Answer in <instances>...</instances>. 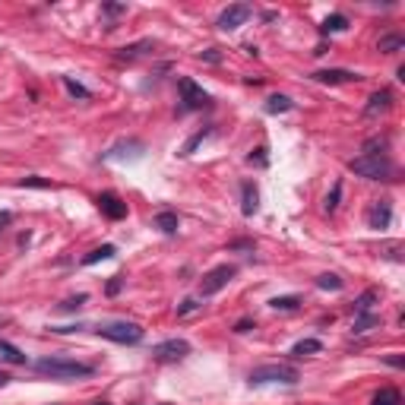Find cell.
Returning a JSON list of instances; mask_svg holds the SVG:
<instances>
[{
	"mask_svg": "<svg viewBox=\"0 0 405 405\" xmlns=\"http://www.w3.org/2000/svg\"><path fill=\"white\" fill-rule=\"evenodd\" d=\"M95 333H98L101 339H108V342H117V345H136V342H143V326L127 323V320L105 323V326H98Z\"/></svg>",
	"mask_w": 405,
	"mask_h": 405,
	"instance_id": "3",
	"label": "cell"
},
{
	"mask_svg": "<svg viewBox=\"0 0 405 405\" xmlns=\"http://www.w3.org/2000/svg\"><path fill=\"white\" fill-rule=\"evenodd\" d=\"M0 323H4V320H0Z\"/></svg>",
	"mask_w": 405,
	"mask_h": 405,
	"instance_id": "35",
	"label": "cell"
},
{
	"mask_svg": "<svg viewBox=\"0 0 405 405\" xmlns=\"http://www.w3.org/2000/svg\"><path fill=\"white\" fill-rule=\"evenodd\" d=\"M240 196H244V202H240V212H244V215H253V212H257V206H259V190H257V184H253V181H244V184H240Z\"/></svg>",
	"mask_w": 405,
	"mask_h": 405,
	"instance_id": "12",
	"label": "cell"
},
{
	"mask_svg": "<svg viewBox=\"0 0 405 405\" xmlns=\"http://www.w3.org/2000/svg\"><path fill=\"white\" fill-rule=\"evenodd\" d=\"M111 257H114V244H101L82 259V266H92V263H98V259H111Z\"/></svg>",
	"mask_w": 405,
	"mask_h": 405,
	"instance_id": "19",
	"label": "cell"
},
{
	"mask_svg": "<svg viewBox=\"0 0 405 405\" xmlns=\"http://www.w3.org/2000/svg\"><path fill=\"white\" fill-rule=\"evenodd\" d=\"M155 225L162 228L165 234H174V231H177V215H174V212H158V215H155Z\"/></svg>",
	"mask_w": 405,
	"mask_h": 405,
	"instance_id": "24",
	"label": "cell"
},
{
	"mask_svg": "<svg viewBox=\"0 0 405 405\" xmlns=\"http://www.w3.org/2000/svg\"><path fill=\"white\" fill-rule=\"evenodd\" d=\"M196 307H200V304H196V301H193V297H187V301H184V304H181V307H177V314H181V316H184V314H193V310H196Z\"/></svg>",
	"mask_w": 405,
	"mask_h": 405,
	"instance_id": "29",
	"label": "cell"
},
{
	"mask_svg": "<svg viewBox=\"0 0 405 405\" xmlns=\"http://www.w3.org/2000/svg\"><path fill=\"white\" fill-rule=\"evenodd\" d=\"M95 405H108V402H95Z\"/></svg>",
	"mask_w": 405,
	"mask_h": 405,
	"instance_id": "34",
	"label": "cell"
},
{
	"mask_svg": "<svg viewBox=\"0 0 405 405\" xmlns=\"http://www.w3.org/2000/svg\"><path fill=\"white\" fill-rule=\"evenodd\" d=\"M371 405H402V396H399V390H392V386H383V390L371 399Z\"/></svg>",
	"mask_w": 405,
	"mask_h": 405,
	"instance_id": "15",
	"label": "cell"
},
{
	"mask_svg": "<svg viewBox=\"0 0 405 405\" xmlns=\"http://www.w3.org/2000/svg\"><path fill=\"white\" fill-rule=\"evenodd\" d=\"M316 288H323V291H342V278L335 276V272H323V276L316 278Z\"/></svg>",
	"mask_w": 405,
	"mask_h": 405,
	"instance_id": "21",
	"label": "cell"
},
{
	"mask_svg": "<svg viewBox=\"0 0 405 405\" xmlns=\"http://www.w3.org/2000/svg\"><path fill=\"white\" fill-rule=\"evenodd\" d=\"M177 92H181V101L187 111H196V108L209 105V92L202 86H196L190 76H184V79H177Z\"/></svg>",
	"mask_w": 405,
	"mask_h": 405,
	"instance_id": "6",
	"label": "cell"
},
{
	"mask_svg": "<svg viewBox=\"0 0 405 405\" xmlns=\"http://www.w3.org/2000/svg\"><path fill=\"white\" fill-rule=\"evenodd\" d=\"M98 209L108 215V219H114V221H120L127 215V202H120L117 193H101L98 196Z\"/></svg>",
	"mask_w": 405,
	"mask_h": 405,
	"instance_id": "10",
	"label": "cell"
},
{
	"mask_svg": "<svg viewBox=\"0 0 405 405\" xmlns=\"http://www.w3.org/2000/svg\"><path fill=\"white\" fill-rule=\"evenodd\" d=\"M373 301H377V291H364V295L354 301V314H371Z\"/></svg>",
	"mask_w": 405,
	"mask_h": 405,
	"instance_id": "25",
	"label": "cell"
},
{
	"mask_svg": "<svg viewBox=\"0 0 405 405\" xmlns=\"http://www.w3.org/2000/svg\"><path fill=\"white\" fill-rule=\"evenodd\" d=\"M314 79L316 82H352V79H358V73H352V70H320V73H314Z\"/></svg>",
	"mask_w": 405,
	"mask_h": 405,
	"instance_id": "13",
	"label": "cell"
},
{
	"mask_svg": "<svg viewBox=\"0 0 405 405\" xmlns=\"http://www.w3.org/2000/svg\"><path fill=\"white\" fill-rule=\"evenodd\" d=\"M386 364H392V367H402V358H399V354H390V358H386Z\"/></svg>",
	"mask_w": 405,
	"mask_h": 405,
	"instance_id": "31",
	"label": "cell"
},
{
	"mask_svg": "<svg viewBox=\"0 0 405 405\" xmlns=\"http://www.w3.org/2000/svg\"><path fill=\"white\" fill-rule=\"evenodd\" d=\"M6 383H10V377H6V373L0 371V386H6Z\"/></svg>",
	"mask_w": 405,
	"mask_h": 405,
	"instance_id": "33",
	"label": "cell"
},
{
	"mask_svg": "<svg viewBox=\"0 0 405 405\" xmlns=\"http://www.w3.org/2000/svg\"><path fill=\"white\" fill-rule=\"evenodd\" d=\"M380 326V316L377 314H358L354 316V333H367V329Z\"/></svg>",
	"mask_w": 405,
	"mask_h": 405,
	"instance_id": "22",
	"label": "cell"
},
{
	"mask_svg": "<svg viewBox=\"0 0 405 405\" xmlns=\"http://www.w3.org/2000/svg\"><path fill=\"white\" fill-rule=\"evenodd\" d=\"M120 285H124V282H120V276H114L111 282H108V295H117V291H120Z\"/></svg>",
	"mask_w": 405,
	"mask_h": 405,
	"instance_id": "30",
	"label": "cell"
},
{
	"mask_svg": "<svg viewBox=\"0 0 405 405\" xmlns=\"http://www.w3.org/2000/svg\"><path fill=\"white\" fill-rule=\"evenodd\" d=\"M0 361H6V364H25V352L22 348H16L13 342H6V339H0Z\"/></svg>",
	"mask_w": 405,
	"mask_h": 405,
	"instance_id": "14",
	"label": "cell"
},
{
	"mask_svg": "<svg viewBox=\"0 0 405 405\" xmlns=\"http://www.w3.org/2000/svg\"><path fill=\"white\" fill-rule=\"evenodd\" d=\"M187 354H190L187 339H168L152 348V358H158V361H181V358H187Z\"/></svg>",
	"mask_w": 405,
	"mask_h": 405,
	"instance_id": "7",
	"label": "cell"
},
{
	"mask_svg": "<svg viewBox=\"0 0 405 405\" xmlns=\"http://www.w3.org/2000/svg\"><path fill=\"white\" fill-rule=\"evenodd\" d=\"M247 19H250V6H247V4H234V6H228V10H221L219 29L221 32H234L238 25H244Z\"/></svg>",
	"mask_w": 405,
	"mask_h": 405,
	"instance_id": "8",
	"label": "cell"
},
{
	"mask_svg": "<svg viewBox=\"0 0 405 405\" xmlns=\"http://www.w3.org/2000/svg\"><path fill=\"white\" fill-rule=\"evenodd\" d=\"M285 111H291L288 95H269L266 98V114H285Z\"/></svg>",
	"mask_w": 405,
	"mask_h": 405,
	"instance_id": "16",
	"label": "cell"
},
{
	"mask_svg": "<svg viewBox=\"0 0 405 405\" xmlns=\"http://www.w3.org/2000/svg\"><path fill=\"white\" fill-rule=\"evenodd\" d=\"M377 48L383 51V54H396V51L405 48V38H402V35H383V38H380Z\"/></svg>",
	"mask_w": 405,
	"mask_h": 405,
	"instance_id": "17",
	"label": "cell"
},
{
	"mask_svg": "<svg viewBox=\"0 0 405 405\" xmlns=\"http://www.w3.org/2000/svg\"><path fill=\"white\" fill-rule=\"evenodd\" d=\"M35 371L51 380H82V377H92L95 367L86 364V361L63 358V354H48V358L35 361Z\"/></svg>",
	"mask_w": 405,
	"mask_h": 405,
	"instance_id": "1",
	"label": "cell"
},
{
	"mask_svg": "<svg viewBox=\"0 0 405 405\" xmlns=\"http://www.w3.org/2000/svg\"><path fill=\"white\" fill-rule=\"evenodd\" d=\"M238 276V269L234 266H228V263H221V266H215V269H209L206 276H202V282H200V297H212V295H219L221 288H225L231 278Z\"/></svg>",
	"mask_w": 405,
	"mask_h": 405,
	"instance_id": "5",
	"label": "cell"
},
{
	"mask_svg": "<svg viewBox=\"0 0 405 405\" xmlns=\"http://www.w3.org/2000/svg\"><path fill=\"white\" fill-rule=\"evenodd\" d=\"M339 200H342V184H335L333 193H329L326 202H323V209H326V212H335V209H339Z\"/></svg>",
	"mask_w": 405,
	"mask_h": 405,
	"instance_id": "28",
	"label": "cell"
},
{
	"mask_svg": "<svg viewBox=\"0 0 405 405\" xmlns=\"http://www.w3.org/2000/svg\"><path fill=\"white\" fill-rule=\"evenodd\" d=\"M348 171H354L364 181H386L392 174V162L390 155H358L348 162Z\"/></svg>",
	"mask_w": 405,
	"mask_h": 405,
	"instance_id": "2",
	"label": "cell"
},
{
	"mask_svg": "<svg viewBox=\"0 0 405 405\" xmlns=\"http://www.w3.org/2000/svg\"><path fill=\"white\" fill-rule=\"evenodd\" d=\"M63 86H67V92L73 95V98H92V92H89L86 86H79L76 79H70V76H63Z\"/></svg>",
	"mask_w": 405,
	"mask_h": 405,
	"instance_id": "26",
	"label": "cell"
},
{
	"mask_svg": "<svg viewBox=\"0 0 405 405\" xmlns=\"http://www.w3.org/2000/svg\"><path fill=\"white\" fill-rule=\"evenodd\" d=\"M390 108H392V92H390V89H380V92L371 95V101H367L364 114H367V117H377V114L390 111Z\"/></svg>",
	"mask_w": 405,
	"mask_h": 405,
	"instance_id": "11",
	"label": "cell"
},
{
	"mask_svg": "<svg viewBox=\"0 0 405 405\" xmlns=\"http://www.w3.org/2000/svg\"><path fill=\"white\" fill-rule=\"evenodd\" d=\"M345 29H348V19L342 16V13L323 19V32H326V35H329V32H345Z\"/></svg>",
	"mask_w": 405,
	"mask_h": 405,
	"instance_id": "23",
	"label": "cell"
},
{
	"mask_svg": "<svg viewBox=\"0 0 405 405\" xmlns=\"http://www.w3.org/2000/svg\"><path fill=\"white\" fill-rule=\"evenodd\" d=\"M297 304H301V301H297L295 295H285V297H272L269 307H272V310H295Z\"/></svg>",
	"mask_w": 405,
	"mask_h": 405,
	"instance_id": "27",
	"label": "cell"
},
{
	"mask_svg": "<svg viewBox=\"0 0 405 405\" xmlns=\"http://www.w3.org/2000/svg\"><path fill=\"white\" fill-rule=\"evenodd\" d=\"M392 221V209L386 200H377L371 206V212H367V228H373V231H383V228H390Z\"/></svg>",
	"mask_w": 405,
	"mask_h": 405,
	"instance_id": "9",
	"label": "cell"
},
{
	"mask_svg": "<svg viewBox=\"0 0 405 405\" xmlns=\"http://www.w3.org/2000/svg\"><path fill=\"white\" fill-rule=\"evenodd\" d=\"M234 329H238V333H247V329H250V320H240Z\"/></svg>",
	"mask_w": 405,
	"mask_h": 405,
	"instance_id": "32",
	"label": "cell"
},
{
	"mask_svg": "<svg viewBox=\"0 0 405 405\" xmlns=\"http://www.w3.org/2000/svg\"><path fill=\"white\" fill-rule=\"evenodd\" d=\"M297 367L291 364H263V367H253L250 371V383H297Z\"/></svg>",
	"mask_w": 405,
	"mask_h": 405,
	"instance_id": "4",
	"label": "cell"
},
{
	"mask_svg": "<svg viewBox=\"0 0 405 405\" xmlns=\"http://www.w3.org/2000/svg\"><path fill=\"white\" fill-rule=\"evenodd\" d=\"M386 146H390L386 136H373L364 143V152H361V155H386Z\"/></svg>",
	"mask_w": 405,
	"mask_h": 405,
	"instance_id": "18",
	"label": "cell"
},
{
	"mask_svg": "<svg viewBox=\"0 0 405 405\" xmlns=\"http://www.w3.org/2000/svg\"><path fill=\"white\" fill-rule=\"evenodd\" d=\"M320 348H323V345H320L316 339H301L295 348H291V354H295V358H304V354H316Z\"/></svg>",
	"mask_w": 405,
	"mask_h": 405,
	"instance_id": "20",
	"label": "cell"
}]
</instances>
